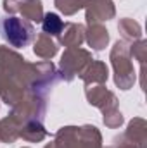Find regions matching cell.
<instances>
[{"instance_id":"2","label":"cell","mask_w":147,"mask_h":148,"mask_svg":"<svg viewBox=\"0 0 147 148\" xmlns=\"http://www.w3.org/2000/svg\"><path fill=\"white\" fill-rule=\"evenodd\" d=\"M43 31L45 33H50V35H59L61 29H62V21L57 14H47L45 19H43V24H42Z\"/></svg>"},{"instance_id":"1","label":"cell","mask_w":147,"mask_h":148,"mask_svg":"<svg viewBox=\"0 0 147 148\" xmlns=\"http://www.w3.org/2000/svg\"><path fill=\"white\" fill-rule=\"evenodd\" d=\"M0 35L9 45H12L16 48H23L31 41L33 28L30 23L23 21L21 17L10 16V17H3L0 21Z\"/></svg>"}]
</instances>
